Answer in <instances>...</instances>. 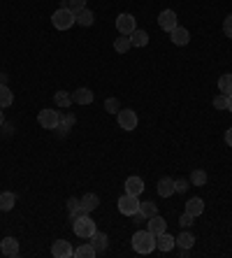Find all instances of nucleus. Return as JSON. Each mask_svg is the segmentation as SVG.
<instances>
[{"mask_svg": "<svg viewBox=\"0 0 232 258\" xmlns=\"http://www.w3.org/2000/svg\"><path fill=\"white\" fill-rule=\"evenodd\" d=\"M51 23H53V28H58V30H67V28L74 26V12L67 9V7H60V9H56V12L51 14Z\"/></svg>", "mask_w": 232, "mask_h": 258, "instance_id": "7ed1b4c3", "label": "nucleus"}, {"mask_svg": "<svg viewBox=\"0 0 232 258\" xmlns=\"http://www.w3.org/2000/svg\"><path fill=\"white\" fill-rule=\"evenodd\" d=\"M130 47H133L130 35H121V37H116V40H114V49H116L119 54H128V51H130Z\"/></svg>", "mask_w": 232, "mask_h": 258, "instance_id": "a878e982", "label": "nucleus"}, {"mask_svg": "<svg viewBox=\"0 0 232 258\" xmlns=\"http://www.w3.org/2000/svg\"><path fill=\"white\" fill-rule=\"evenodd\" d=\"M72 231H74V235H77V238L88 240L93 233L98 231V226H95V221H93L88 214H79V217L72 219Z\"/></svg>", "mask_w": 232, "mask_h": 258, "instance_id": "f03ea898", "label": "nucleus"}, {"mask_svg": "<svg viewBox=\"0 0 232 258\" xmlns=\"http://www.w3.org/2000/svg\"><path fill=\"white\" fill-rule=\"evenodd\" d=\"M133 249L137 254H142V256H146V254H151L153 249H156V235H153L151 231H135L133 235Z\"/></svg>", "mask_w": 232, "mask_h": 258, "instance_id": "f257e3e1", "label": "nucleus"}, {"mask_svg": "<svg viewBox=\"0 0 232 258\" xmlns=\"http://www.w3.org/2000/svg\"><path fill=\"white\" fill-rule=\"evenodd\" d=\"M0 84H7V75H5V72H0Z\"/></svg>", "mask_w": 232, "mask_h": 258, "instance_id": "a19ab883", "label": "nucleus"}, {"mask_svg": "<svg viewBox=\"0 0 232 258\" xmlns=\"http://www.w3.org/2000/svg\"><path fill=\"white\" fill-rule=\"evenodd\" d=\"M0 252L5 254V256H9V258L19 256V240L16 238H2V242H0Z\"/></svg>", "mask_w": 232, "mask_h": 258, "instance_id": "2eb2a0df", "label": "nucleus"}, {"mask_svg": "<svg viewBox=\"0 0 232 258\" xmlns=\"http://www.w3.org/2000/svg\"><path fill=\"white\" fill-rule=\"evenodd\" d=\"M74 114H60V121H58V126H56V130H58V135L60 137H65L70 130H72V126H74Z\"/></svg>", "mask_w": 232, "mask_h": 258, "instance_id": "f3484780", "label": "nucleus"}, {"mask_svg": "<svg viewBox=\"0 0 232 258\" xmlns=\"http://www.w3.org/2000/svg\"><path fill=\"white\" fill-rule=\"evenodd\" d=\"M58 121H60V114L56 112V109H42L40 114H37V123L46 130H56Z\"/></svg>", "mask_w": 232, "mask_h": 258, "instance_id": "0eeeda50", "label": "nucleus"}, {"mask_svg": "<svg viewBox=\"0 0 232 258\" xmlns=\"http://www.w3.org/2000/svg\"><path fill=\"white\" fill-rule=\"evenodd\" d=\"M135 28H137V21H135L133 14L123 12V14H119V16H116V30H119L121 35H133Z\"/></svg>", "mask_w": 232, "mask_h": 258, "instance_id": "423d86ee", "label": "nucleus"}, {"mask_svg": "<svg viewBox=\"0 0 232 258\" xmlns=\"http://www.w3.org/2000/svg\"><path fill=\"white\" fill-rule=\"evenodd\" d=\"M123 186H126V193H130V196H142L144 193V179L142 177H128Z\"/></svg>", "mask_w": 232, "mask_h": 258, "instance_id": "ddd939ff", "label": "nucleus"}, {"mask_svg": "<svg viewBox=\"0 0 232 258\" xmlns=\"http://www.w3.org/2000/svg\"><path fill=\"white\" fill-rule=\"evenodd\" d=\"M214 107L216 109H228V95H216V98H214Z\"/></svg>", "mask_w": 232, "mask_h": 258, "instance_id": "e433bc0d", "label": "nucleus"}, {"mask_svg": "<svg viewBox=\"0 0 232 258\" xmlns=\"http://www.w3.org/2000/svg\"><path fill=\"white\" fill-rule=\"evenodd\" d=\"M228 112H232V93L228 95Z\"/></svg>", "mask_w": 232, "mask_h": 258, "instance_id": "ea45409f", "label": "nucleus"}, {"mask_svg": "<svg viewBox=\"0 0 232 258\" xmlns=\"http://www.w3.org/2000/svg\"><path fill=\"white\" fill-rule=\"evenodd\" d=\"M186 212H188V214H193V217H200V214H202V212H205V200H202V198H191V200H188V203H186Z\"/></svg>", "mask_w": 232, "mask_h": 258, "instance_id": "aec40b11", "label": "nucleus"}, {"mask_svg": "<svg viewBox=\"0 0 232 258\" xmlns=\"http://www.w3.org/2000/svg\"><path fill=\"white\" fill-rule=\"evenodd\" d=\"M53 100H56V105H58V107L67 109L70 105H72V95L67 93V91H56V93H53Z\"/></svg>", "mask_w": 232, "mask_h": 258, "instance_id": "cd10ccee", "label": "nucleus"}, {"mask_svg": "<svg viewBox=\"0 0 232 258\" xmlns=\"http://www.w3.org/2000/svg\"><path fill=\"white\" fill-rule=\"evenodd\" d=\"M170 40H172V44H177V47H186V44L191 42V33H188V28L177 26L172 33H170Z\"/></svg>", "mask_w": 232, "mask_h": 258, "instance_id": "f8f14e48", "label": "nucleus"}, {"mask_svg": "<svg viewBox=\"0 0 232 258\" xmlns=\"http://www.w3.org/2000/svg\"><path fill=\"white\" fill-rule=\"evenodd\" d=\"M177 245L184 247V249H193V245H195V235L188 233V228H184V233L177 235Z\"/></svg>", "mask_w": 232, "mask_h": 258, "instance_id": "b1692460", "label": "nucleus"}, {"mask_svg": "<svg viewBox=\"0 0 232 258\" xmlns=\"http://www.w3.org/2000/svg\"><path fill=\"white\" fill-rule=\"evenodd\" d=\"M14 102V93L9 91V86L7 84H0V107L5 109V107H9Z\"/></svg>", "mask_w": 232, "mask_h": 258, "instance_id": "bb28decb", "label": "nucleus"}, {"mask_svg": "<svg viewBox=\"0 0 232 258\" xmlns=\"http://www.w3.org/2000/svg\"><path fill=\"white\" fill-rule=\"evenodd\" d=\"M5 123V112H2V107H0V126Z\"/></svg>", "mask_w": 232, "mask_h": 258, "instance_id": "79ce46f5", "label": "nucleus"}, {"mask_svg": "<svg viewBox=\"0 0 232 258\" xmlns=\"http://www.w3.org/2000/svg\"><path fill=\"white\" fill-rule=\"evenodd\" d=\"M188 179H184V177H181V179H174V193H186V191H188Z\"/></svg>", "mask_w": 232, "mask_h": 258, "instance_id": "72a5a7b5", "label": "nucleus"}, {"mask_svg": "<svg viewBox=\"0 0 232 258\" xmlns=\"http://www.w3.org/2000/svg\"><path fill=\"white\" fill-rule=\"evenodd\" d=\"M146 231H151L153 235H160V233L167 231V221L160 217V214H156V217L146 219Z\"/></svg>", "mask_w": 232, "mask_h": 258, "instance_id": "4468645a", "label": "nucleus"}, {"mask_svg": "<svg viewBox=\"0 0 232 258\" xmlns=\"http://www.w3.org/2000/svg\"><path fill=\"white\" fill-rule=\"evenodd\" d=\"M174 193V179L172 177H163L158 182V196L160 198H170Z\"/></svg>", "mask_w": 232, "mask_h": 258, "instance_id": "412c9836", "label": "nucleus"}, {"mask_svg": "<svg viewBox=\"0 0 232 258\" xmlns=\"http://www.w3.org/2000/svg\"><path fill=\"white\" fill-rule=\"evenodd\" d=\"M51 254L56 258H70V256H74V249L70 247V242H67V240H56V242H53V247H51Z\"/></svg>", "mask_w": 232, "mask_h": 258, "instance_id": "9d476101", "label": "nucleus"}, {"mask_svg": "<svg viewBox=\"0 0 232 258\" xmlns=\"http://www.w3.org/2000/svg\"><path fill=\"white\" fill-rule=\"evenodd\" d=\"M130 42H133V47H146L149 44V33L142 30V28H135V33L130 35Z\"/></svg>", "mask_w": 232, "mask_h": 258, "instance_id": "4be33fe9", "label": "nucleus"}, {"mask_svg": "<svg viewBox=\"0 0 232 258\" xmlns=\"http://www.w3.org/2000/svg\"><path fill=\"white\" fill-rule=\"evenodd\" d=\"M67 212H70V217H79L81 214V205H79V198H67Z\"/></svg>", "mask_w": 232, "mask_h": 258, "instance_id": "2f4dec72", "label": "nucleus"}, {"mask_svg": "<svg viewBox=\"0 0 232 258\" xmlns=\"http://www.w3.org/2000/svg\"><path fill=\"white\" fill-rule=\"evenodd\" d=\"M137 214H142L144 219L156 217V214H158V205H153L151 200H149V203H139V212H137Z\"/></svg>", "mask_w": 232, "mask_h": 258, "instance_id": "c85d7f7f", "label": "nucleus"}, {"mask_svg": "<svg viewBox=\"0 0 232 258\" xmlns=\"http://www.w3.org/2000/svg\"><path fill=\"white\" fill-rule=\"evenodd\" d=\"M219 91H221L223 95H230V93H232V75H230V72L221 75V79H219Z\"/></svg>", "mask_w": 232, "mask_h": 258, "instance_id": "7c9ffc66", "label": "nucleus"}, {"mask_svg": "<svg viewBox=\"0 0 232 258\" xmlns=\"http://www.w3.org/2000/svg\"><path fill=\"white\" fill-rule=\"evenodd\" d=\"M119 212L123 217H135L139 212V196H130V193H123L119 198Z\"/></svg>", "mask_w": 232, "mask_h": 258, "instance_id": "20e7f679", "label": "nucleus"}, {"mask_svg": "<svg viewBox=\"0 0 232 258\" xmlns=\"http://www.w3.org/2000/svg\"><path fill=\"white\" fill-rule=\"evenodd\" d=\"M14 203H16V196H14V193H9V191L0 193V210L2 212H12Z\"/></svg>", "mask_w": 232, "mask_h": 258, "instance_id": "393cba45", "label": "nucleus"}, {"mask_svg": "<svg viewBox=\"0 0 232 258\" xmlns=\"http://www.w3.org/2000/svg\"><path fill=\"white\" fill-rule=\"evenodd\" d=\"M88 240H91V245L95 247V252H98V254H102L107 249V245H109V240H107V235L102 231H95Z\"/></svg>", "mask_w": 232, "mask_h": 258, "instance_id": "6ab92c4d", "label": "nucleus"}, {"mask_svg": "<svg viewBox=\"0 0 232 258\" xmlns=\"http://www.w3.org/2000/svg\"><path fill=\"white\" fill-rule=\"evenodd\" d=\"M226 144H228V147H232V128L226 130Z\"/></svg>", "mask_w": 232, "mask_h": 258, "instance_id": "58836bf2", "label": "nucleus"}, {"mask_svg": "<svg viewBox=\"0 0 232 258\" xmlns=\"http://www.w3.org/2000/svg\"><path fill=\"white\" fill-rule=\"evenodd\" d=\"M174 245H177V238H172L170 233H160V235H156V249L158 252H172L174 249Z\"/></svg>", "mask_w": 232, "mask_h": 258, "instance_id": "9b49d317", "label": "nucleus"}, {"mask_svg": "<svg viewBox=\"0 0 232 258\" xmlns=\"http://www.w3.org/2000/svg\"><path fill=\"white\" fill-rule=\"evenodd\" d=\"M188 182H191L193 186H205V184L209 182V177H207L205 170H200V168H198V170L191 172V179H188Z\"/></svg>", "mask_w": 232, "mask_h": 258, "instance_id": "c756f323", "label": "nucleus"}, {"mask_svg": "<svg viewBox=\"0 0 232 258\" xmlns=\"http://www.w3.org/2000/svg\"><path fill=\"white\" fill-rule=\"evenodd\" d=\"M223 33H226V37L232 40V14H228L226 21H223Z\"/></svg>", "mask_w": 232, "mask_h": 258, "instance_id": "4c0bfd02", "label": "nucleus"}, {"mask_svg": "<svg viewBox=\"0 0 232 258\" xmlns=\"http://www.w3.org/2000/svg\"><path fill=\"white\" fill-rule=\"evenodd\" d=\"M119 109H121L119 98H107V100H105V112H109V114H116Z\"/></svg>", "mask_w": 232, "mask_h": 258, "instance_id": "473e14b6", "label": "nucleus"}, {"mask_svg": "<svg viewBox=\"0 0 232 258\" xmlns=\"http://www.w3.org/2000/svg\"><path fill=\"white\" fill-rule=\"evenodd\" d=\"M70 95H72L74 105H91L93 102V91L91 88H86V86H79L74 93H70Z\"/></svg>", "mask_w": 232, "mask_h": 258, "instance_id": "dca6fc26", "label": "nucleus"}, {"mask_svg": "<svg viewBox=\"0 0 232 258\" xmlns=\"http://www.w3.org/2000/svg\"><path fill=\"white\" fill-rule=\"evenodd\" d=\"M116 121H119L121 130H135L139 119H137V112H135V109H119V112H116Z\"/></svg>", "mask_w": 232, "mask_h": 258, "instance_id": "39448f33", "label": "nucleus"}, {"mask_svg": "<svg viewBox=\"0 0 232 258\" xmlns=\"http://www.w3.org/2000/svg\"><path fill=\"white\" fill-rule=\"evenodd\" d=\"M158 26L165 30V33H172L174 28L179 26V19H177V12L174 9H163L158 16Z\"/></svg>", "mask_w": 232, "mask_h": 258, "instance_id": "6e6552de", "label": "nucleus"}, {"mask_svg": "<svg viewBox=\"0 0 232 258\" xmlns=\"http://www.w3.org/2000/svg\"><path fill=\"white\" fill-rule=\"evenodd\" d=\"M74 256L77 258H95L98 252H95V247H93L91 242H86V245H79L77 249H74Z\"/></svg>", "mask_w": 232, "mask_h": 258, "instance_id": "5701e85b", "label": "nucleus"}, {"mask_svg": "<svg viewBox=\"0 0 232 258\" xmlns=\"http://www.w3.org/2000/svg\"><path fill=\"white\" fill-rule=\"evenodd\" d=\"M79 205H81V214H91L93 210H98V205H100L98 193H84L79 198Z\"/></svg>", "mask_w": 232, "mask_h": 258, "instance_id": "1a4fd4ad", "label": "nucleus"}, {"mask_svg": "<svg viewBox=\"0 0 232 258\" xmlns=\"http://www.w3.org/2000/svg\"><path fill=\"white\" fill-rule=\"evenodd\" d=\"M84 7H86V0H67V9H72L74 14L84 9Z\"/></svg>", "mask_w": 232, "mask_h": 258, "instance_id": "f704fd0d", "label": "nucleus"}, {"mask_svg": "<svg viewBox=\"0 0 232 258\" xmlns=\"http://www.w3.org/2000/svg\"><path fill=\"white\" fill-rule=\"evenodd\" d=\"M193 221H195V217H193V214H188V212H184V214L179 217V226H181V228H191Z\"/></svg>", "mask_w": 232, "mask_h": 258, "instance_id": "c9c22d12", "label": "nucleus"}, {"mask_svg": "<svg viewBox=\"0 0 232 258\" xmlns=\"http://www.w3.org/2000/svg\"><path fill=\"white\" fill-rule=\"evenodd\" d=\"M93 21H95V14H93L88 7H84V9H79V12L74 14V23H79V26H84V28L93 26Z\"/></svg>", "mask_w": 232, "mask_h": 258, "instance_id": "a211bd4d", "label": "nucleus"}]
</instances>
